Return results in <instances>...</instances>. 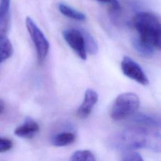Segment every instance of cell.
<instances>
[{
  "mask_svg": "<svg viewBox=\"0 0 161 161\" xmlns=\"http://www.w3.org/2000/svg\"><path fill=\"white\" fill-rule=\"evenodd\" d=\"M108 142L111 148L122 151L147 148L161 152V135L148 128L125 129L113 135Z\"/></svg>",
  "mask_w": 161,
  "mask_h": 161,
  "instance_id": "1",
  "label": "cell"
},
{
  "mask_svg": "<svg viewBox=\"0 0 161 161\" xmlns=\"http://www.w3.org/2000/svg\"><path fill=\"white\" fill-rule=\"evenodd\" d=\"M131 23L140 41L161 50V21L158 17L150 12H140L135 15Z\"/></svg>",
  "mask_w": 161,
  "mask_h": 161,
  "instance_id": "2",
  "label": "cell"
},
{
  "mask_svg": "<svg viewBox=\"0 0 161 161\" xmlns=\"http://www.w3.org/2000/svg\"><path fill=\"white\" fill-rule=\"evenodd\" d=\"M140 99L133 92L119 94L114 101L110 116L114 120H121L133 114L138 109Z\"/></svg>",
  "mask_w": 161,
  "mask_h": 161,
  "instance_id": "3",
  "label": "cell"
},
{
  "mask_svg": "<svg viewBox=\"0 0 161 161\" xmlns=\"http://www.w3.org/2000/svg\"><path fill=\"white\" fill-rule=\"evenodd\" d=\"M26 26L34 43L36 52L38 62L40 64L45 59L48 54L50 47L49 42L43 32L30 17L26 18Z\"/></svg>",
  "mask_w": 161,
  "mask_h": 161,
  "instance_id": "4",
  "label": "cell"
},
{
  "mask_svg": "<svg viewBox=\"0 0 161 161\" xmlns=\"http://www.w3.org/2000/svg\"><path fill=\"white\" fill-rule=\"evenodd\" d=\"M63 36L69 47L83 60L87 58V50L84 37L82 31L75 28L65 30Z\"/></svg>",
  "mask_w": 161,
  "mask_h": 161,
  "instance_id": "5",
  "label": "cell"
},
{
  "mask_svg": "<svg viewBox=\"0 0 161 161\" xmlns=\"http://www.w3.org/2000/svg\"><path fill=\"white\" fill-rule=\"evenodd\" d=\"M121 67L123 74L143 86L148 84V79L141 67L129 57L123 58Z\"/></svg>",
  "mask_w": 161,
  "mask_h": 161,
  "instance_id": "6",
  "label": "cell"
},
{
  "mask_svg": "<svg viewBox=\"0 0 161 161\" xmlns=\"http://www.w3.org/2000/svg\"><path fill=\"white\" fill-rule=\"evenodd\" d=\"M98 101V94L92 89H87L84 94V100L77 109V115L81 118H87Z\"/></svg>",
  "mask_w": 161,
  "mask_h": 161,
  "instance_id": "7",
  "label": "cell"
},
{
  "mask_svg": "<svg viewBox=\"0 0 161 161\" xmlns=\"http://www.w3.org/2000/svg\"><path fill=\"white\" fill-rule=\"evenodd\" d=\"M39 130V125L34 120L28 118L23 125L17 127L14 130V133L17 136L21 138H31Z\"/></svg>",
  "mask_w": 161,
  "mask_h": 161,
  "instance_id": "8",
  "label": "cell"
},
{
  "mask_svg": "<svg viewBox=\"0 0 161 161\" xmlns=\"http://www.w3.org/2000/svg\"><path fill=\"white\" fill-rule=\"evenodd\" d=\"M133 121L137 124L146 126L148 128H151L161 130V118L158 116L145 113H139L135 116Z\"/></svg>",
  "mask_w": 161,
  "mask_h": 161,
  "instance_id": "9",
  "label": "cell"
},
{
  "mask_svg": "<svg viewBox=\"0 0 161 161\" xmlns=\"http://www.w3.org/2000/svg\"><path fill=\"white\" fill-rule=\"evenodd\" d=\"M76 136L72 132H62L53 136L51 140L52 144L56 147H64L72 144Z\"/></svg>",
  "mask_w": 161,
  "mask_h": 161,
  "instance_id": "10",
  "label": "cell"
},
{
  "mask_svg": "<svg viewBox=\"0 0 161 161\" xmlns=\"http://www.w3.org/2000/svg\"><path fill=\"white\" fill-rule=\"evenodd\" d=\"M58 9L64 16L77 21H84L86 18V15L84 13L73 9L64 3L59 4Z\"/></svg>",
  "mask_w": 161,
  "mask_h": 161,
  "instance_id": "11",
  "label": "cell"
},
{
  "mask_svg": "<svg viewBox=\"0 0 161 161\" xmlns=\"http://www.w3.org/2000/svg\"><path fill=\"white\" fill-rule=\"evenodd\" d=\"M13 47L11 41L6 36L0 40V64L8 59L13 54Z\"/></svg>",
  "mask_w": 161,
  "mask_h": 161,
  "instance_id": "12",
  "label": "cell"
},
{
  "mask_svg": "<svg viewBox=\"0 0 161 161\" xmlns=\"http://www.w3.org/2000/svg\"><path fill=\"white\" fill-rule=\"evenodd\" d=\"M101 3L108 4L111 18L114 21L118 19L121 11V5L118 0H97Z\"/></svg>",
  "mask_w": 161,
  "mask_h": 161,
  "instance_id": "13",
  "label": "cell"
},
{
  "mask_svg": "<svg viewBox=\"0 0 161 161\" xmlns=\"http://www.w3.org/2000/svg\"><path fill=\"white\" fill-rule=\"evenodd\" d=\"M133 46L136 51L142 56L145 57H150L153 53L154 49L152 47L142 42L138 38L133 40Z\"/></svg>",
  "mask_w": 161,
  "mask_h": 161,
  "instance_id": "14",
  "label": "cell"
},
{
  "mask_svg": "<svg viewBox=\"0 0 161 161\" xmlns=\"http://www.w3.org/2000/svg\"><path fill=\"white\" fill-rule=\"evenodd\" d=\"M70 160L72 161H94L96 158L92 152L90 150H80L74 152Z\"/></svg>",
  "mask_w": 161,
  "mask_h": 161,
  "instance_id": "15",
  "label": "cell"
},
{
  "mask_svg": "<svg viewBox=\"0 0 161 161\" xmlns=\"http://www.w3.org/2000/svg\"><path fill=\"white\" fill-rule=\"evenodd\" d=\"M82 31L84 37L85 45H86L87 52H88L91 55L96 54L98 51V47L96 42L89 33L85 31Z\"/></svg>",
  "mask_w": 161,
  "mask_h": 161,
  "instance_id": "16",
  "label": "cell"
},
{
  "mask_svg": "<svg viewBox=\"0 0 161 161\" xmlns=\"http://www.w3.org/2000/svg\"><path fill=\"white\" fill-rule=\"evenodd\" d=\"M9 21V13H0V40L5 37Z\"/></svg>",
  "mask_w": 161,
  "mask_h": 161,
  "instance_id": "17",
  "label": "cell"
},
{
  "mask_svg": "<svg viewBox=\"0 0 161 161\" xmlns=\"http://www.w3.org/2000/svg\"><path fill=\"white\" fill-rule=\"evenodd\" d=\"M121 160L123 161H142L143 158L141 155L136 152L126 150L122 153Z\"/></svg>",
  "mask_w": 161,
  "mask_h": 161,
  "instance_id": "18",
  "label": "cell"
},
{
  "mask_svg": "<svg viewBox=\"0 0 161 161\" xmlns=\"http://www.w3.org/2000/svg\"><path fill=\"white\" fill-rule=\"evenodd\" d=\"M13 147V143L11 140L6 138L0 137V153L9 150Z\"/></svg>",
  "mask_w": 161,
  "mask_h": 161,
  "instance_id": "19",
  "label": "cell"
},
{
  "mask_svg": "<svg viewBox=\"0 0 161 161\" xmlns=\"http://www.w3.org/2000/svg\"><path fill=\"white\" fill-rule=\"evenodd\" d=\"M10 0H1L0 4V13L7 14L9 13Z\"/></svg>",
  "mask_w": 161,
  "mask_h": 161,
  "instance_id": "20",
  "label": "cell"
},
{
  "mask_svg": "<svg viewBox=\"0 0 161 161\" xmlns=\"http://www.w3.org/2000/svg\"><path fill=\"white\" fill-rule=\"evenodd\" d=\"M5 109V103L4 101L0 98V115L3 113Z\"/></svg>",
  "mask_w": 161,
  "mask_h": 161,
  "instance_id": "21",
  "label": "cell"
}]
</instances>
